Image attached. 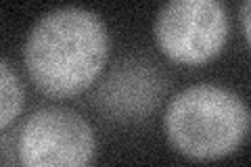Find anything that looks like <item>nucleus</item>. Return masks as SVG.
Returning a JSON list of instances; mask_svg holds the SVG:
<instances>
[{
	"mask_svg": "<svg viewBox=\"0 0 251 167\" xmlns=\"http://www.w3.org/2000/svg\"><path fill=\"white\" fill-rule=\"evenodd\" d=\"M170 79L155 63L138 57L124 59L94 90V107L113 121H138L159 107Z\"/></svg>",
	"mask_w": 251,
	"mask_h": 167,
	"instance_id": "obj_5",
	"label": "nucleus"
},
{
	"mask_svg": "<svg viewBox=\"0 0 251 167\" xmlns=\"http://www.w3.org/2000/svg\"><path fill=\"white\" fill-rule=\"evenodd\" d=\"M19 167H92L97 134L69 107H40L23 121L17 138Z\"/></svg>",
	"mask_w": 251,
	"mask_h": 167,
	"instance_id": "obj_4",
	"label": "nucleus"
},
{
	"mask_svg": "<svg viewBox=\"0 0 251 167\" xmlns=\"http://www.w3.org/2000/svg\"><path fill=\"white\" fill-rule=\"evenodd\" d=\"M249 121V107L241 94L214 82H201L170 98L163 132L176 153L193 161H218L241 148Z\"/></svg>",
	"mask_w": 251,
	"mask_h": 167,
	"instance_id": "obj_2",
	"label": "nucleus"
},
{
	"mask_svg": "<svg viewBox=\"0 0 251 167\" xmlns=\"http://www.w3.org/2000/svg\"><path fill=\"white\" fill-rule=\"evenodd\" d=\"M153 34L159 50L180 65H203L216 59L230 34L222 0H170L155 15Z\"/></svg>",
	"mask_w": 251,
	"mask_h": 167,
	"instance_id": "obj_3",
	"label": "nucleus"
},
{
	"mask_svg": "<svg viewBox=\"0 0 251 167\" xmlns=\"http://www.w3.org/2000/svg\"><path fill=\"white\" fill-rule=\"evenodd\" d=\"M111 36L99 13L59 6L44 13L27 31L23 65L46 96H77L97 82L109 61Z\"/></svg>",
	"mask_w": 251,
	"mask_h": 167,
	"instance_id": "obj_1",
	"label": "nucleus"
},
{
	"mask_svg": "<svg viewBox=\"0 0 251 167\" xmlns=\"http://www.w3.org/2000/svg\"><path fill=\"white\" fill-rule=\"evenodd\" d=\"M25 105V88L9 63L0 59V130L9 125L21 115Z\"/></svg>",
	"mask_w": 251,
	"mask_h": 167,
	"instance_id": "obj_6",
	"label": "nucleus"
},
{
	"mask_svg": "<svg viewBox=\"0 0 251 167\" xmlns=\"http://www.w3.org/2000/svg\"><path fill=\"white\" fill-rule=\"evenodd\" d=\"M249 11H251V4H249V0H245V2L241 4V23H243V36H245V42H249Z\"/></svg>",
	"mask_w": 251,
	"mask_h": 167,
	"instance_id": "obj_7",
	"label": "nucleus"
}]
</instances>
